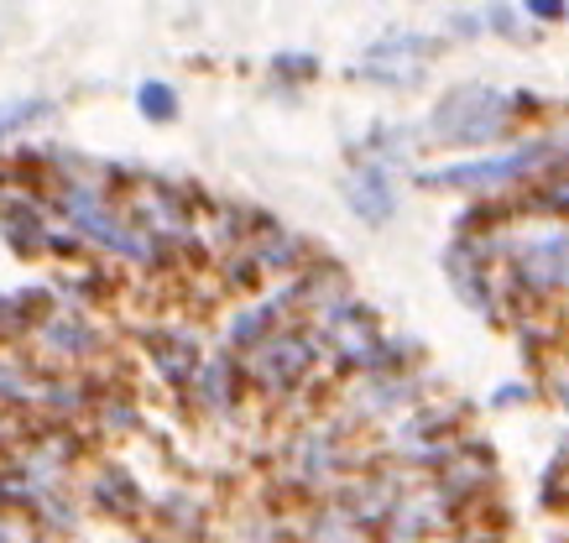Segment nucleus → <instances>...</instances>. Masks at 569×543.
I'll return each instance as SVG.
<instances>
[{"instance_id":"39448f33","label":"nucleus","mask_w":569,"mask_h":543,"mask_svg":"<svg viewBox=\"0 0 569 543\" xmlns=\"http://www.w3.org/2000/svg\"><path fill=\"white\" fill-rule=\"evenodd\" d=\"M32 115H42V105H37V100H27V105H17V110H0V131H11V125H21V121H32Z\"/></svg>"},{"instance_id":"f257e3e1","label":"nucleus","mask_w":569,"mask_h":543,"mask_svg":"<svg viewBox=\"0 0 569 543\" xmlns=\"http://www.w3.org/2000/svg\"><path fill=\"white\" fill-rule=\"evenodd\" d=\"M501 121H507V100L486 84L455 89V94H445V105L433 110V131L445 141H486L501 131Z\"/></svg>"},{"instance_id":"f03ea898","label":"nucleus","mask_w":569,"mask_h":543,"mask_svg":"<svg viewBox=\"0 0 569 543\" xmlns=\"http://www.w3.org/2000/svg\"><path fill=\"white\" fill-rule=\"evenodd\" d=\"M543 158H549V141H533V147H522V152H501V158L433 168V173H423L418 183H423V189H497V183H507V178H522L528 168H538Z\"/></svg>"},{"instance_id":"20e7f679","label":"nucleus","mask_w":569,"mask_h":543,"mask_svg":"<svg viewBox=\"0 0 569 543\" xmlns=\"http://www.w3.org/2000/svg\"><path fill=\"white\" fill-rule=\"evenodd\" d=\"M141 110H147L152 121H162V115H173V89L147 84V89H141Z\"/></svg>"},{"instance_id":"7ed1b4c3","label":"nucleus","mask_w":569,"mask_h":543,"mask_svg":"<svg viewBox=\"0 0 569 543\" xmlns=\"http://www.w3.org/2000/svg\"><path fill=\"white\" fill-rule=\"evenodd\" d=\"M346 199H350V210L361 214V220H371V225H381V220L397 210V193H392L387 168H361V173H350Z\"/></svg>"}]
</instances>
